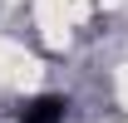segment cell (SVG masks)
I'll use <instances>...</instances> for the list:
<instances>
[{"instance_id":"cell-1","label":"cell","mask_w":128,"mask_h":123,"mask_svg":"<svg viewBox=\"0 0 128 123\" xmlns=\"http://www.w3.org/2000/svg\"><path fill=\"white\" fill-rule=\"evenodd\" d=\"M20 123H64V98L44 94V98H30L20 108Z\"/></svg>"}]
</instances>
